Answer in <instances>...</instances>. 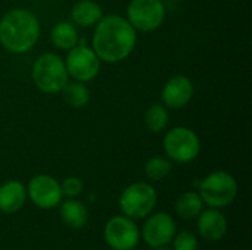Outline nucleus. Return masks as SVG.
Masks as SVG:
<instances>
[{
  "instance_id": "f257e3e1",
  "label": "nucleus",
  "mask_w": 252,
  "mask_h": 250,
  "mask_svg": "<svg viewBox=\"0 0 252 250\" xmlns=\"http://www.w3.org/2000/svg\"><path fill=\"white\" fill-rule=\"evenodd\" d=\"M137 43L136 29L120 15L103 16L93 34V50L100 62L117 63L131 55Z\"/></svg>"
},
{
  "instance_id": "f03ea898",
  "label": "nucleus",
  "mask_w": 252,
  "mask_h": 250,
  "mask_svg": "<svg viewBox=\"0 0 252 250\" xmlns=\"http://www.w3.org/2000/svg\"><path fill=\"white\" fill-rule=\"evenodd\" d=\"M40 37V22L27 9H13L0 19V43L15 55L31 50Z\"/></svg>"
},
{
  "instance_id": "7ed1b4c3",
  "label": "nucleus",
  "mask_w": 252,
  "mask_h": 250,
  "mask_svg": "<svg viewBox=\"0 0 252 250\" xmlns=\"http://www.w3.org/2000/svg\"><path fill=\"white\" fill-rule=\"evenodd\" d=\"M65 60L55 53L38 56L32 65V81L43 93H59L68 83Z\"/></svg>"
},
{
  "instance_id": "20e7f679",
  "label": "nucleus",
  "mask_w": 252,
  "mask_h": 250,
  "mask_svg": "<svg viewBox=\"0 0 252 250\" xmlns=\"http://www.w3.org/2000/svg\"><path fill=\"white\" fill-rule=\"evenodd\" d=\"M238 183L235 177L226 171H216L207 175L199 184V196L204 203L219 209L226 208L236 199Z\"/></svg>"
},
{
  "instance_id": "39448f33",
  "label": "nucleus",
  "mask_w": 252,
  "mask_h": 250,
  "mask_svg": "<svg viewBox=\"0 0 252 250\" xmlns=\"http://www.w3.org/2000/svg\"><path fill=\"white\" fill-rule=\"evenodd\" d=\"M157 199L155 189L148 183L139 181L123 190L118 205L123 215L131 220H142L154 211Z\"/></svg>"
},
{
  "instance_id": "423d86ee",
  "label": "nucleus",
  "mask_w": 252,
  "mask_h": 250,
  "mask_svg": "<svg viewBox=\"0 0 252 250\" xmlns=\"http://www.w3.org/2000/svg\"><path fill=\"white\" fill-rule=\"evenodd\" d=\"M164 152L177 164H189L201 152L199 137L188 127H174L164 137Z\"/></svg>"
},
{
  "instance_id": "0eeeda50",
  "label": "nucleus",
  "mask_w": 252,
  "mask_h": 250,
  "mask_svg": "<svg viewBox=\"0 0 252 250\" xmlns=\"http://www.w3.org/2000/svg\"><path fill=\"white\" fill-rule=\"evenodd\" d=\"M165 19V6L161 0H131L127 6V21L134 29L154 31Z\"/></svg>"
},
{
  "instance_id": "6e6552de",
  "label": "nucleus",
  "mask_w": 252,
  "mask_h": 250,
  "mask_svg": "<svg viewBox=\"0 0 252 250\" xmlns=\"http://www.w3.org/2000/svg\"><path fill=\"white\" fill-rule=\"evenodd\" d=\"M65 66H66L68 77L74 78V81L87 83L99 75L100 59L93 49L77 44L68 50Z\"/></svg>"
},
{
  "instance_id": "1a4fd4ad",
  "label": "nucleus",
  "mask_w": 252,
  "mask_h": 250,
  "mask_svg": "<svg viewBox=\"0 0 252 250\" xmlns=\"http://www.w3.org/2000/svg\"><path fill=\"white\" fill-rule=\"evenodd\" d=\"M103 237L114 250H133L140 240V231L134 221L126 215L111 218L103 228Z\"/></svg>"
},
{
  "instance_id": "9d476101",
  "label": "nucleus",
  "mask_w": 252,
  "mask_h": 250,
  "mask_svg": "<svg viewBox=\"0 0 252 250\" xmlns=\"http://www.w3.org/2000/svg\"><path fill=\"white\" fill-rule=\"evenodd\" d=\"M27 196L35 206L41 209H52L59 206L63 197L61 183L47 174H40L31 178L27 189Z\"/></svg>"
},
{
  "instance_id": "9b49d317",
  "label": "nucleus",
  "mask_w": 252,
  "mask_h": 250,
  "mask_svg": "<svg viewBox=\"0 0 252 250\" xmlns=\"http://www.w3.org/2000/svg\"><path fill=\"white\" fill-rule=\"evenodd\" d=\"M177 227L174 220L165 214L158 212L151 215L142 228V237L151 248H164L173 242Z\"/></svg>"
},
{
  "instance_id": "f8f14e48",
  "label": "nucleus",
  "mask_w": 252,
  "mask_h": 250,
  "mask_svg": "<svg viewBox=\"0 0 252 250\" xmlns=\"http://www.w3.org/2000/svg\"><path fill=\"white\" fill-rule=\"evenodd\" d=\"M195 88L192 81L185 75L171 77L161 91V99L165 108L170 109H182L185 108L193 97Z\"/></svg>"
},
{
  "instance_id": "ddd939ff",
  "label": "nucleus",
  "mask_w": 252,
  "mask_h": 250,
  "mask_svg": "<svg viewBox=\"0 0 252 250\" xmlns=\"http://www.w3.org/2000/svg\"><path fill=\"white\" fill-rule=\"evenodd\" d=\"M198 231L207 242H219L227 233V220L219 209L202 211L198 215Z\"/></svg>"
},
{
  "instance_id": "4468645a",
  "label": "nucleus",
  "mask_w": 252,
  "mask_h": 250,
  "mask_svg": "<svg viewBox=\"0 0 252 250\" xmlns=\"http://www.w3.org/2000/svg\"><path fill=\"white\" fill-rule=\"evenodd\" d=\"M27 200V189L22 183L10 180L0 186V212L15 214Z\"/></svg>"
},
{
  "instance_id": "2eb2a0df",
  "label": "nucleus",
  "mask_w": 252,
  "mask_h": 250,
  "mask_svg": "<svg viewBox=\"0 0 252 250\" xmlns=\"http://www.w3.org/2000/svg\"><path fill=\"white\" fill-rule=\"evenodd\" d=\"M59 214L61 218L63 221V224H66L71 228H83L87 224L89 220V211L86 208V205L83 202H80L77 197L72 199H66L65 202L59 203Z\"/></svg>"
},
{
  "instance_id": "dca6fc26",
  "label": "nucleus",
  "mask_w": 252,
  "mask_h": 250,
  "mask_svg": "<svg viewBox=\"0 0 252 250\" xmlns=\"http://www.w3.org/2000/svg\"><path fill=\"white\" fill-rule=\"evenodd\" d=\"M71 18L80 27H92L103 18V10L94 0H80L72 6Z\"/></svg>"
},
{
  "instance_id": "f3484780",
  "label": "nucleus",
  "mask_w": 252,
  "mask_h": 250,
  "mask_svg": "<svg viewBox=\"0 0 252 250\" xmlns=\"http://www.w3.org/2000/svg\"><path fill=\"white\" fill-rule=\"evenodd\" d=\"M52 43L62 50H69L78 43V31L69 22H58L50 31Z\"/></svg>"
},
{
  "instance_id": "a211bd4d",
  "label": "nucleus",
  "mask_w": 252,
  "mask_h": 250,
  "mask_svg": "<svg viewBox=\"0 0 252 250\" xmlns=\"http://www.w3.org/2000/svg\"><path fill=\"white\" fill-rule=\"evenodd\" d=\"M204 202L196 192H186L176 200V212L183 220H193L202 212Z\"/></svg>"
},
{
  "instance_id": "6ab92c4d",
  "label": "nucleus",
  "mask_w": 252,
  "mask_h": 250,
  "mask_svg": "<svg viewBox=\"0 0 252 250\" xmlns=\"http://www.w3.org/2000/svg\"><path fill=\"white\" fill-rule=\"evenodd\" d=\"M61 91L63 100L72 108H84L90 102V90L87 88V85H84V83H66Z\"/></svg>"
},
{
  "instance_id": "aec40b11",
  "label": "nucleus",
  "mask_w": 252,
  "mask_h": 250,
  "mask_svg": "<svg viewBox=\"0 0 252 250\" xmlns=\"http://www.w3.org/2000/svg\"><path fill=\"white\" fill-rule=\"evenodd\" d=\"M170 121L168 111L164 105L154 103L145 112V125L151 133H161L167 128Z\"/></svg>"
},
{
  "instance_id": "412c9836",
  "label": "nucleus",
  "mask_w": 252,
  "mask_h": 250,
  "mask_svg": "<svg viewBox=\"0 0 252 250\" xmlns=\"http://www.w3.org/2000/svg\"><path fill=\"white\" fill-rule=\"evenodd\" d=\"M171 172V162L164 156H152L145 164V174L152 181H161Z\"/></svg>"
},
{
  "instance_id": "4be33fe9",
  "label": "nucleus",
  "mask_w": 252,
  "mask_h": 250,
  "mask_svg": "<svg viewBox=\"0 0 252 250\" xmlns=\"http://www.w3.org/2000/svg\"><path fill=\"white\" fill-rule=\"evenodd\" d=\"M84 184L78 177H66L62 183H61V190H62V196L72 199V197H78L83 193Z\"/></svg>"
},
{
  "instance_id": "5701e85b",
  "label": "nucleus",
  "mask_w": 252,
  "mask_h": 250,
  "mask_svg": "<svg viewBox=\"0 0 252 250\" xmlns=\"http://www.w3.org/2000/svg\"><path fill=\"white\" fill-rule=\"evenodd\" d=\"M173 242H174V250H198L196 236L188 230L176 234Z\"/></svg>"
},
{
  "instance_id": "b1692460",
  "label": "nucleus",
  "mask_w": 252,
  "mask_h": 250,
  "mask_svg": "<svg viewBox=\"0 0 252 250\" xmlns=\"http://www.w3.org/2000/svg\"><path fill=\"white\" fill-rule=\"evenodd\" d=\"M154 250H171V249H167V248L164 246V248H155V249H154Z\"/></svg>"
}]
</instances>
